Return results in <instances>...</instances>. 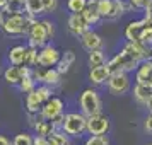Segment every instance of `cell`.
<instances>
[{"instance_id": "cell-1", "label": "cell", "mask_w": 152, "mask_h": 145, "mask_svg": "<svg viewBox=\"0 0 152 145\" xmlns=\"http://www.w3.org/2000/svg\"><path fill=\"white\" fill-rule=\"evenodd\" d=\"M36 17L29 15L28 12L22 14H7L5 21L2 24V29L9 36H28V31Z\"/></svg>"}, {"instance_id": "cell-2", "label": "cell", "mask_w": 152, "mask_h": 145, "mask_svg": "<svg viewBox=\"0 0 152 145\" xmlns=\"http://www.w3.org/2000/svg\"><path fill=\"white\" fill-rule=\"evenodd\" d=\"M62 130L69 137H82L87 131V116L80 113H67L63 114V123Z\"/></svg>"}, {"instance_id": "cell-3", "label": "cell", "mask_w": 152, "mask_h": 145, "mask_svg": "<svg viewBox=\"0 0 152 145\" xmlns=\"http://www.w3.org/2000/svg\"><path fill=\"white\" fill-rule=\"evenodd\" d=\"M79 104H80V111L86 116H92V114H97V113H103V103H101V97H99L96 89L84 90L80 94Z\"/></svg>"}, {"instance_id": "cell-4", "label": "cell", "mask_w": 152, "mask_h": 145, "mask_svg": "<svg viewBox=\"0 0 152 145\" xmlns=\"http://www.w3.org/2000/svg\"><path fill=\"white\" fill-rule=\"evenodd\" d=\"M108 90L113 96H123L130 90V77L126 72H115L108 79Z\"/></svg>"}, {"instance_id": "cell-5", "label": "cell", "mask_w": 152, "mask_h": 145, "mask_svg": "<svg viewBox=\"0 0 152 145\" xmlns=\"http://www.w3.org/2000/svg\"><path fill=\"white\" fill-rule=\"evenodd\" d=\"M28 38H29V44L34 46V48H38V50L43 48L45 44H48L50 36H48V33H46V28H45L43 21H38V17L33 21L31 28H29Z\"/></svg>"}, {"instance_id": "cell-6", "label": "cell", "mask_w": 152, "mask_h": 145, "mask_svg": "<svg viewBox=\"0 0 152 145\" xmlns=\"http://www.w3.org/2000/svg\"><path fill=\"white\" fill-rule=\"evenodd\" d=\"M60 51L55 48V46H51V44H45L43 48L38 50V60H36V65L38 67H45V68H48V67H55L58 60H60Z\"/></svg>"}, {"instance_id": "cell-7", "label": "cell", "mask_w": 152, "mask_h": 145, "mask_svg": "<svg viewBox=\"0 0 152 145\" xmlns=\"http://www.w3.org/2000/svg\"><path fill=\"white\" fill-rule=\"evenodd\" d=\"M110 130V118L97 113L92 116H87V133L89 135H106Z\"/></svg>"}, {"instance_id": "cell-8", "label": "cell", "mask_w": 152, "mask_h": 145, "mask_svg": "<svg viewBox=\"0 0 152 145\" xmlns=\"http://www.w3.org/2000/svg\"><path fill=\"white\" fill-rule=\"evenodd\" d=\"M31 70L33 67H28V65H12L4 70V80L10 85H19L24 80V77L31 75Z\"/></svg>"}, {"instance_id": "cell-9", "label": "cell", "mask_w": 152, "mask_h": 145, "mask_svg": "<svg viewBox=\"0 0 152 145\" xmlns=\"http://www.w3.org/2000/svg\"><path fill=\"white\" fill-rule=\"evenodd\" d=\"M41 114L45 119H50V121L63 116V101L60 97H50L48 101L43 104Z\"/></svg>"}, {"instance_id": "cell-10", "label": "cell", "mask_w": 152, "mask_h": 145, "mask_svg": "<svg viewBox=\"0 0 152 145\" xmlns=\"http://www.w3.org/2000/svg\"><path fill=\"white\" fill-rule=\"evenodd\" d=\"M67 26H69V31L72 33L74 36L80 38V36L91 29V26L87 24V21L84 19V15L79 12V14H70L69 15V21H67Z\"/></svg>"}, {"instance_id": "cell-11", "label": "cell", "mask_w": 152, "mask_h": 145, "mask_svg": "<svg viewBox=\"0 0 152 145\" xmlns=\"http://www.w3.org/2000/svg\"><path fill=\"white\" fill-rule=\"evenodd\" d=\"M135 80L137 84H144L152 87V60H144L135 70Z\"/></svg>"}, {"instance_id": "cell-12", "label": "cell", "mask_w": 152, "mask_h": 145, "mask_svg": "<svg viewBox=\"0 0 152 145\" xmlns=\"http://www.w3.org/2000/svg\"><path fill=\"white\" fill-rule=\"evenodd\" d=\"M80 43H82L84 50H87V51H92V50H101V46H103V38L97 34L96 31L87 29V31L80 36Z\"/></svg>"}, {"instance_id": "cell-13", "label": "cell", "mask_w": 152, "mask_h": 145, "mask_svg": "<svg viewBox=\"0 0 152 145\" xmlns=\"http://www.w3.org/2000/svg\"><path fill=\"white\" fill-rule=\"evenodd\" d=\"M149 19L144 17V19H138V21H132L126 29H125V39L126 41H138V38H140V33H142V29L149 24Z\"/></svg>"}, {"instance_id": "cell-14", "label": "cell", "mask_w": 152, "mask_h": 145, "mask_svg": "<svg viewBox=\"0 0 152 145\" xmlns=\"http://www.w3.org/2000/svg\"><path fill=\"white\" fill-rule=\"evenodd\" d=\"M110 75H111V70H110V67H108V63H106V65H101V67L91 68L89 80L94 84V85H103V84L108 82Z\"/></svg>"}, {"instance_id": "cell-15", "label": "cell", "mask_w": 152, "mask_h": 145, "mask_svg": "<svg viewBox=\"0 0 152 145\" xmlns=\"http://www.w3.org/2000/svg\"><path fill=\"white\" fill-rule=\"evenodd\" d=\"M80 14L84 15V19L87 21L89 26H96L97 22L103 19L101 14H99V9H97V0H87V5Z\"/></svg>"}, {"instance_id": "cell-16", "label": "cell", "mask_w": 152, "mask_h": 145, "mask_svg": "<svg viewBox=\"0 0 152 145\" xmlns=\"http://www.w3.org/2000/svg\"><path fill=\"white\" fill-rule=\"evenodd\" d=\"M43 99L39 97V94L34 90H31L26 94V111L28 113H41V108H43Z\"/></svg>"}, {"instance_id": "cell-17", "label": "cell", "mask_w": 152, "mask_h": 145, "mask_svg": "<svg viewBox=\"0 0 152 145\" xmlns=\"http://www.w3.org/2000/svg\"><path fill=\"white\" fill-rule=\"evenodd\" d=\"M26 51H28V46L24 44H17L14 48L9 50V63L10 65H24V60H26Z\"/></svg>"}, {"instance_id": "cell-18", "label": "cell", "mask_w": 152, "mask_h": 145, "mask_svg": "<svg viewBox=\"0 0 152 145\" xmlns=\"http://www.w3.org/2000/svg\"><path fill=\"white\" fill-rule=\"evenodd\" d=\"M74 62H75V53H74L72 50H67L65 53L60 55V60H58V63H56L55 67H56V70L63 75V74H67V72L70 70V67L74 65Z\"/></svg>"}, {"instance_id": "cell-19", "label": "cell", "mask_w": 152, "mask_h": 145, "mask_svg": "<svg viewBox=\"0 0 152 145\" xmlns=\"http://www.w3.org/2000/svg\"><path fill=\"white\" fill-rule=\"evenodd\" d=\"M46 142H48V145H72L70 137L63 130H53L46 137Z\"/></svg>"}, {"instance_id": "cell-20", "label": "cell", "mask_w": 152, "mask_h": 145, "mask_svg": "<svg viewBox=\"0 0 152 145\" xmlns=\"http://www.w3.org/2000/svg\"><path fill=\"white\" fill-rule=\"evenodd\" d=\"M60 77H62V74H60L58 70L53 68V67H48V68L43 70L41 82L46 84V85H50V87H55V85L60 84Z\"/></svg>"}, {"instance_id": "cell-21", "label": "cell", "mask_w": 152, "mask_h": 145, "mask_svg": "<svg viewBox=\"0 0 152 145\" xmlns=\"http://www.w3.org/2000/svg\"><path fill=\"white\" fill-rule=\"evenodd\" d=\"M133 97L137 99V103L145 106V103L152 97V87L144 85V84H137V85L133 87Z\"/></svg>"}, {"instance_id": "cell-22", "label": "cell", "mask_w": 152, "mask_h": 145, "mask_svg": "<svg viewBox=\"0 0 152 145\" xmlns=\"http://www.w3.org/2000/svg\"><path fill=\"white\" fill-rule=\"evenodd\" d=\"M26 12L33 17H39L45 14V4L43 0H26Z\"/></svg>"}, {"instance_id": "cell-23", "label": "cell", "mask_w": 152, "mask_h": 145, "mask_svg": "<svg viewBox=\"0 0 152 145\" xmlns=\"http://www.w3.org/2000/svg\"><path fill=\"white\" fill-rule=\"evenodd\" d=\"M33 128H34V133H36V135H41V137H48L50 133L55 130V128H53V123H51L50 119H45V118L38 119Z\"/></svg>"}, {"instance_id": "cell-24", "label": "cell", "mask_w": 152, "mask_h": 145, "mask_svg": "<svg viewBox=\"0 0 152 145\" xmlns=\"http://www.w3.org/2000/svg\"><path fill=\"white\" fill-rule=\"evenodd\" d=\"M87 63H89L91 68L94 67H101V65H106V56H104L103 50H92L89 51V58H87Z\"/></svg>"}, {"instance_id": "cell-25", "label": "cell", "mask_w": 152, "mask_h": 145, "mask_svg": "<svg viewBox=\"0 0 152 145\" xmlns=\"http://www.w3.org/2000/svg\"><path fill=\"white\" fill-rule=\"evenodd\" d=\"M4 10H7L9 14H22L26 12V0H9Z\"/></svg>"}, {"instance_id": "cell-26", "label": "cell", "mask_w": 152, "mask_h": 145, "mask_svg": "<svg viewBox=\"0 0 152 145\" xmlns=\"http://www.w3.org/2000/svg\"><path fill=\"white\" fill-rule=\"evenodd\" d=\"M31 72H33V70H31ZM17 87H19V90L24 92V94H28V92H31V90H34L36 89V79L33 77V74L28 75V77H24V80H22Z\"/></svg>"}, {"instance_id": "cell-27", "label": "cell", "mask_w": 152, "mask_h": 145, "mask_svg": "<svg viewBox=\"0 0 152 145\" xmlns=\"http://www.w3.org/2000/svg\"><path fill=\"white\" fill-rule=\"evenodd\" d=\"M12 145H34V137L29 135V133H17L12 138Z\"/></svg>"}, {"instance_id": "cell-28", "label": "cell", "mask_w": 152, "mask_h": 145, "mask_svg": "<svg viewBox=\"0 0 152 145\" xmlns=\"http://www.w3.org/2000/svg\"><path fill=\"white\" fill-rule=\"evenodd\" d=\"M111 7H113V0H97V9L103 19H110Z\"/></svg>"}, {"instance_id": "cell-29", "label": "cell", "mask_w": 152, "mask_h": 145, "mask_svg": "<svg viewBox=\"0 0 152 145\" xmlns=\"http://www.w3.org/2000/svg\"><path fill=\"white\" fill-rule=\"evenodd\" d=\"M87 5V0H67V9L72 14H79L82 12Z\"/></svg>"}, {"instance_id": "cell-30", "label": "cell", "mask_w": 152, "mask_h": 145, "mask_svg": "<svg viewBox=\"0 0 152 145\" xmlns=\"http://www.w3.org/2000/svg\"><path fill=\"white\" fill-rule=\"evenodd\" d=\"M36 60H38V48L28 44V51H26L24 65H28V67H36Z\"/></svg>"}, {"instance_id": "cell-31", "label": "cell", "mask_w": 152, "mask_h": 145, "mask_svg": "<svg viewBox=\"0 0 152 145\" xmlns=\"http://www.w3.org/2000/svg\"><path fill=\"white\" fill-rule=\"evenodd\" d=\"M138 41L144 43V44H149V46H152V22H149V24H147V26L142 29Z\"/></svg>"}, {"instance_id": "cell-32", "label": "cell", "mask_w": 152, "mask_h": 145, "mask_svg": "<svg viewBox=\"0 0 152 145\" xmlns=\"http://www.w3.org/2000/svg\"><path fill=\"white\" fill-rule=\"evenodd\" d=\"M86 145H110V140L106 138V135H91L86 140Z\"/></svg>"}, {"instance_id": "cell-33", "label": "cell", "mask_w": 152, "mask_h": 145, "mask_svg": "<svg viewBox=\"0 0 152 145\" xmlns=\"http://www.w3.org/2000/svg\"><path fill=\"white\" fill-rule=\"evenodd\" d=\"M43 4H45V14L55 12L58 7V0H43Z\"/></svg>"}, {"instance_id": "cell-34", "label": "cell", "mask_w": 152, "mask_h": 145, "mask_svg": "<svg viewBox=\"0 0 152 145\" xmlns=\"http://www.w3.org/2000/svg\"><path fill=\"white\" fill-rule=\"evenodd\" d=\"M43 24H45V28H46V33H48L50 36V39L55 36V24L51 21H46V19H43Z\"/></svg>"}, {"instance_id": "cell-35", "label": "cell", "mask_w": 152, "mask_h": 145, "mask_svg": "<svg viewBox=\"0 0 152 145\" xmlns=\"http://www.w3.org/2000/svg\"><path fill=\"white\" fill-rule=\"evenodd\" d=\"M147 2L149 0H128V4L132 5V9H142V10L147 5Z\"/></svg>"}, {"instance_id": "cell-36", "label": "cell", "mask_w": 152, "mask_h": 145, "mask_svg": "<svg viewBox=\"0 0 152 145\" xmlns=\"http://www.w3.org/2000/svg\"><path fill=\"white\" fill-rule=\"evenodd\" d=\"M144 17H147V19L152 22V0H149L147 5L144 7Z\"/></svg>"}, {"instance_id": "cell-37", "label": "cell", "mask_w": 152, "mask_h": 145, "mask_svg": "<svg viewBox=\"0 0 152 145\" xmlns=\"http://www.w3.org/2000/svg\"><path fill=\"white\" fill-rule=\"evenodd\" d=\"M144 130L147 131V133H152V113H149V116L145 118V121H144Z\"/></svg>"}, {"instance_id": "cell-38", "label": "cell", "mask_w": 152, "mask_h": 145, "mask_svg": "<svg viewBox=\"0 0 152 145\" xmlns=\"http://www.w3.org/2000/svg\"><path fill=\"white\" fill-rule=\"evenodd\" d=\"M0 145H12V142H10V140H9L7 137L0 135Z\"/></svg>"}, {"instance_id": "cell-39", "label": "cell", "mask_w": 152, "mask_h": 145, "mask_svg": "<svg viewBox=\"0 0 152 145\" xmlns=\"http://www.w3.org/2000/svg\"><path fill=\"white\" fill-rule=\"evenodd\" d=\"M145 108H147V111H149V113H152V97L147 101V103H145Z\"/></svg>"}, {"instance_id": "cell-40", "label": "cell", "mask_w": 152, "mask_h": 145, "mask_svg": "<svg viewBox=\"0 0 152 145\" xmlns=\"http://www.w3.org/2000/svg\"><path fill=\"white\" fill-rule=\"evenodd\" d=\"M7 2L9 0H0V10H4V9L7 7Z\"/></svg>"}, {"instance_id": "cell-41", "label": "cell", "mask_w": 152, "mask_h": 145, "mask_svg": "<svg viewBox=\"0 0 152 145\" xmlns=\"http://www.w3.org/2000/svg\"><path fill=\"white\" fill-rule=\"evenodd\" d=\"M0 74H2V63H0Z\"/></svg>"}, {"instance_id": "cell-42", "label": "cell", "mask_w": 152, "mask_h": 145, "mask_svg": "<svg viewBox=\"0 0 152 145\" xmlns=\"http://www.w3.org/2000/svg\"><path fill=\"white\" fill-rule=\"evenodd\" d=\"M147 145H152V142H149V144H147Z\"/></svg>"}]
</instances>
